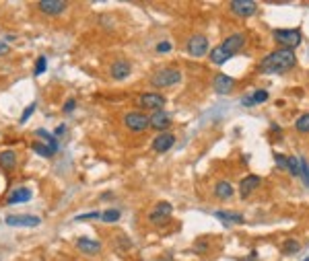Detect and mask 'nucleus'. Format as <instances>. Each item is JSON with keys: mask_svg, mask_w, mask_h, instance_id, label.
I'll return each instance as SVG.
<instances>
[{"mask_svg": "<svg viewBox=\"0 0 309 261\" xmlns=\"http://www.w3.org/2000/svg\"><path fill=\"white\" fill-rule=\"evenodd\" d=\"M297 64V58H295V52L291 50H276L272 54H268L260 62L258 70L264 72V74H282L286 70H291L293 66Z\"/></svg>", "mask_w": 309, "mask_h": 261, "instance_id": "obj_1", "label": "nucleus"}, {"mask_svg": "<svg viewBox=\"0 0 309 261\" xmlns=\"http://www.w3.org/2000/svg\"><path fill=\"white\" fill-rule=\"evenodd\" d=\"M246 46V37L241 35V33H233L231 37H227L220 46H216L212 52H210V62L216 64V66H223V64L233 58L241 48Z\"/></svg>", "mask_w": 309, "mask_h": 261, "instance_id": "obj_2", "label": "nucleus"}, {"mask_svg": "<svg viewBox=\"0 0 309 261\" xmlns=\"http://www.w3.org/2000/svg\"><path fill=\"white\" fill-rule=\"evenodd\" d=\"M178 82H182V72L178 68H163L154 72L150 78V84L154 89H169V86H175Z\"/></svg>", "mask_w": 309, "mask_h": 261, "instance_id": "obj_3", "label": "nucleus"}, {"mask_svg": "<svg viewBox=\"0 0 309 261\" xmlns=\"http://www.w3.org/2000/svg\"><path fill=\"white\" fill-rule=\"evenodd\" d=\"M274 39L280 43V46H284V50L293 52V48H297L301 43V31L299 29H276Z\"/></svg>", "mask_w": 309, "mask_h": 261, "instance_id": "obj_4", "label": "nucleus"}, {"mask_svg": "<svg viewBox=\"0 0 309 261\" xmlns=\"http://www.w3.org/2000/svg\"><path fill=\"white\" fill-rule=\"evenodd\" d=\"M124 125L132 134H142L144 129H148V117L140 111H130L124 115Z\"/></svg>", "mask_w": 309, "mask_h": 261, "instance_id": "obj_5", "label": "nucleus"}, {"mask_svg": "<svg viewBox=\"0 0 309 261\" xmlns=\"http://www.w3.org/2000/svg\"><path fill=\"white\" fill-rule=\"evenodd\" d=\"M208 39L202 35V33H196V35H192L190 39H188V43H186V50H188V54L192 56V58H202V56H206L208 54Z\"/></svg>", "mask_w": 309, "mask_h": 261, "instance_id": "obj_6", "label": "nucleus"}, {"mask_svg": "<svg viewBox=\"0 0 309 261\" xmlns=\"http://www.w3.org/2000/svg\"><path fill=\"white\" fill-rule=\"evenodd\" d=\"M138 105L144 107V109H150V111H159V109H165L167 99L159 93H142L138 99Z\"/></svg>", "mask_w": 309, "mask_h": 261, "instance_id": "obj_7", "label": "nucleus"}, {"mask_svg": "<svg viewBox=\"0 0 309 261\" xmlns=\"http://www.w3.org/2000/svg\"><path fill=\"white\" fill-rule=\"evenodd\" d=\"M171 212H173V206H171L169 202H159L157 206H154V208L150 210L148 220H150L152 224H165V222L169 220Z\"/></svg>", "mask_w": 309, "mask_h": 261, "instance_id": "obj_8", "label": "nucleus"}, {"mask_svg": "<svg viewBox=\"0 0 309 261\" xmlns=\"http://www.w3.org/2000/svg\"><path fill=\"white\" fill-rule=\"evenodd\" d=\"M37 7H39V11H41L43 15H48V17H58V15L66 13V9H68V3H64V0H41Z\"/></svg>", "mask_w": 309, "mask_h": 261, "instance_id": "obj_9", "label": "nucleus"}, {"mask_svg": "<svg viewBox=\"0 0 309 261\" xmlns=\"http://www.w3.org/2000/svg\"><path fill=\"white\" fill-rule=\"evenodd\" d=\"M5 222L9 226H25V228H33V226H39L41 220L37 218V216H29V214H13V216H7Z\"/></svg>", "mask_w": 309, "mask_h": 261, "instance_id": "obj_10", "label": "nucleus"}, {"mask_svg": "<svg viewBox=\"0 0 309 261\" xmlns=\"http://www.w3.org/2000/svg\"><path fill=\"white\" fill-rule=\"evenodd\" d=\"M148 125H150L152 129H159V132L163 134L165 129L171 125V115H169L167 111H163V109L152 111L150 117H148Z\"/></svg>", "mask_w": 309, "mask_h": 261, "instance_id": "obj_11", "label": "nucleus"}, {"mask_svg": "<svg viewBox=\"0 0 309 261\" xmlns=\"http://www.w3.org/2000/svg\"><path fill=\"white\" fill-rule=\"evenodd\" d=\"M231 11L237 17H252L258 11V5L254 3V0H233V3H231Z\"/></svg>", "mask_w": 309, "mask_h": 261, "instance_id": "obj_12", "label": "nucleus"}, {"mask_svg": "<svg viewBox=\"0 0 309 261\" xmlns=\"http://www.w3.org/2000/svg\"><path fill=\"white\" fill-rule=\"evenodd\" d=\"M132 72V64L128 60H116L109 68V76L116 78V80H126Z\"/></svg>", "mask_w": 309, "mask_h": 261, "instance_id": "obj_13", "label": "nucleus"}, {"mask_svg": "<svg viewBox=\"0 0 309 261\" xmlns=\"http://www.w3.org/2000/svg\"><path fill=\"white\" fill-rule=\"evenodd\" d=\"M173 144H175V136L171 132H163V134H159L157 138L152 140V150L159 152V155H163V152L173 148Z\"/></svg>", "mask_w": 309, "mask_h": 261, "instance_id": "obj_14", "label": "nucleus"}, {"mask_svg": "<svg viewBox=\"0 0 309 261\" xmlns=\"http://www.w3.org/2000/svg\"><path fill=\"white\" fill-rule=\"evenodd\" d=\"M212 84H214V91L218 95H229L233 91V86H235V80L231 76H227V74H216Z\"/></svg>", "mask_w": 309, "mask_h": 261, "instance_id": "obj_15", "label": "nucleus"}, {"mask_svg": "<svg viewBox=\"0 0 309 261\" xmlns=\"http://www.w3.org/2000/svg\"><path fill=\"white\" fill-rule=\"evenodd\" d=\"M33 198V191L29 189V187H19V189H15L11 195H9V204H25V202H29Z\"/></svg>", "mask_w": 309, "mask_h": 261, "instance_id": "obj_16", "label": "nucleus"}, {"mask_svg": "<svg viewBox=\"0 0 309 261\" xmlns=\"http://www.w3.org/2000/svg\"><path fill=\"white\" fill-rule=\"evenodd\" d=\"M76 247H79L83 253H87V255H95V253L101 251V243H99V241H93V238H87V236L79 238V241H76Z\"/></svg>", "mask_w": 309, "mask_h": 261, "instance_id": "obj_17", "label": "nucleus"}, {"mask_svg": "<svg viewBox=\"0 0 309 261\" xmlns=\"http://www.w3.org/2000/svg\"><path fill=\"white\" fill-rule=\"evenodd\" d=\"M260 183H262V179H260L258 175H250V177H246L244 181H241V185H239L241 198H248V195H250L256 187H260Z\"/></svg>", "mask_w": 309, "mask_h": 261, "instance_id": "obj_18", "label": "nucleus"}, {"mask_svg": "<svg viewBox=\"0 0 309 261\" xmlns=\"http://www.w3.org/2000/svg\"><path fill=\"white\" fill-rule=\"evenodd\" d=\"M233 193H235V189H233V185L231 183H227V181H218L216 183V187H214V195L218 200H231L233 198Z\"/></svg>", "mask_w": 309, "mask_h": 261, "instance_id": "obj_19", "label": "nucleus"}, {"mask_svg": "<svg viewBox=\"0 0 309 261\" xmlns=\"http://www.w3.org/2000/svg\"><path fill=\"white\" fill-rule=\"evenodd\" d=\"M17 167V152L15 150H5L0 152V169L13 171Z\"/></svg>", "mask_w": 309, "mask_h": 261, "instance_id": "obj_20", "label": "nucleus"}, {"mask_svg": "<svg viewBox=\"0 0 309 261\" xmlns=\"http://www.w3.org/2000/svg\"><path fill=\"white\" fill-rule=\"evenodd\" d=\"M214 216L218 220H223L227 226H231V224H241L246 218L241 214H237V212H214Z\"/></svg>", "mask_w": 309, "mask_h": 261, "instance_id": "obj_21", "label": "nucleus"}, {"mask_svg": "<svg viewBox=\"0 0 309 261\" xmlns=\"http://www.w3.org/2000/svg\"><path fill=\"white\" fill-rule=\"evenodd\" d=\"M120 216H122V212H120V210H116V208H109V210L101 212V220H103V222H118V220H120Z\"/></svg>", "mask_w": 309, "mask_h": 261, "instance_id": "obj_22", "label": "nucleus"}, {"mask_svg": "<svg viewBox=\"0 0 309 261\" xmlns=\"http://www.w3.org/2000/svg\"><path fill=\"white\" fill-rule=\"evenodd\" d=\"M33 152H35V155H39V157H46V159L54 157V152L50 150V146L41 144V142H33Z\"/></svg>", "mask_w": 309, "mask_h": 261, "instance_id": "obj_23", "label": "nucleus"}, {"mask_svg": "<svg viewBox=\"0 0 309 261\" xmlns=\"http://www.w3.org/2000/svg\"><path fill=\"white\" fill-rule=\"evenodd\" d=\"M299 249H301V245H299V241H295V238H289V241L282 243V253H284V255H293V253H297Z\"/></svg>", "mask_w": 309, "mask_h": 261, "instance_id": "obj_24", "label": "nucleus"}, {"mask_svg": "<svg viewBox=\"0 0 309 261\" xmlns=\"http://www.w3.org/2000/svg\"><path fill=\"white\" fill-rule=\"evenodd\" d=\"M295 127H297V132H301V134H309V113L301 115V117L297 119Z\"/></svg>", "mask_w": 309, "mask_h": 261, "instance_id": "obj_25", "label": "nucleus"}, {"mask_svg": "<svg viewBox=\"0 0 309 261\" xmlns=\"http://www.w3.org/2000/svg\"><path fill=\"white\" fill-rule=\"evenodd\" d=\"M286 161H289V171L293 173L295 177H301V159H297V157H289Z\"/></svg>", "mask_w": 309, "mask_h": 261, "instance_id": "obj_26", "label": "nucleus"}, {"mask_svg": "<svg viewBox=\"0 0 309 261\" xmlns=\"http://www.w3.org/2000/svg\"><path fill=\"white\" fill-rule=\"evenodd\" d=\"M301 179L305 183V187H309V161L301 159Z\"/></svg>", "mask_w": 309, "mask_h": 261, "instance_id": "obj_27", "label": "nucleus"}, {"mask_svg": "<svg viewBox=\"0 0 309 261\" xmlns=\"http://www.w3.org/2000/svg\"><path fill=\"white\" fill-rule=\"evenodd\" d=\"M252 101H254V105H258V103H264V101H268V91H264V89L256 91V93L252 95Z\"/></svg>", "mask_w": 309, "mask_h": 261, "instance_id": "obj_28", "label": "nucleus"}, {"mask_svg": "<svg viewBox=\"0 0 309 261\" xmlns=\"http://www.w3.org/2000/svg\"><path fill=\"white\" fill-rule=\"evenodd\" d=\"M46 62H48V60H46V56H39V58H37V64H35V74H37V76L46 72V66H48Z\"/></svg>", "mask_w": 309, "mask_h": 261, "instance_id": "obj_29", "label": "nucleus"}, {"mask_svg": "<svg viewBox=\"0 0 309 261\" xmlns=\"http://www.w3.org/2000/svg\"><path fill=\"white\" fill-rule=\"evenodd\" d=\"M171 48H173V46H171L169 41H159L154 50H157V54H167V52H171Z\"/></svg>", "mask_w": 309, "mask_h": 261, "instance_id": "obj_30", "label": "nucleus"}, {"mask_svg": "<svg viewBox=\"0 0 309 261\" xmlns=\"http://www.w3.org/2000/svg\"><path fill=\"white\" fill-rule=\"evenodd\" d=\"M91 218H99L101 220V212H91V214H79L76 220H91Z\"/></svg>", "mask_w": 309, "mask_h": 261, "instance_id": "obj_31", "label": "nucleus"}, {"mask_svg": "<svg viewBox=\"0 0 309 261\" xmlns=\"http://www.w3.org/2000/svg\"><path fill=\"white\" fill-rule=\"evenodd\" d=\"M35 111V103H31V105H27V109H25V113L21 115V123H25L29 117H31V113Z\"/></svg>", "mask_w": 309, "mask_h": 261, "instance_id": "obj_32", "label": "nucleus"}, {"mask_svg": "<svg viewBox=\"0 0 309 261\" xmlns=\"http://www.w3.org/2000/svg\"><path fill=\"white\" fill-rule=\"evenodd\" d=\"M274 159H276V165L280 167V169H289V161H286V157H282V155H274Z\"/></svg>", "mask_w": 309, "mask_h": 261, "instance_id": "obj_33", "label": "nucleus"}, {"mask_svg": "<svg viewBox=\"0 0 309 261\" xmlns=\"http://www.w3.org/2000/svg\"><path fill=\"white\" fill-rule=\"evenodd\" d=\"M74 107H76V101H74V99H68V101L64 103V111H66V113H72Z\"/></svg>", "mask_w": 309, "mask_h": 261, "instance_id": "obj_34", "label": "nucleus"}, {"mask_svg": "<svg viewBox=\"0 0 309 261\" xmlns=\"http://www.w3.org/2000/svg\"><path fill=\"white\" fill-rule=\"evenodd\" d=\"M64 134H66V125H58V127H56V132H54V138L58 140V138L64 136Z\"/></svg>", "mask_w": 309, "mask_h": 261, "instance_id": "obj_35", "label": "nucleus"}, {"mask_svg": "<svg viewBox=\"0 0 309 261\" xmlns=\"http://www.w3.org/2000/svg\"><path fill=\"white\" fill-rule=\"evenodd\" d=\"M5 54H9V43L0 41V56H5Z\"/></svg>", "mask_w": 309, "mask_h": 261, "instance_id": "obj_36", "label": "nucleus"}]
</instances>
